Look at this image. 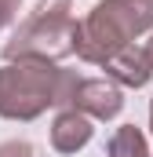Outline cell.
I'll return each mask as SVG.
<instances>
[{"mask_svg":"<svg viewBox=\"0 0 153 157\" xmlns=\"http://www.w3.org/2000/svg\"><path fill=\"white\" fill-rule=\"evenodd\" d=\"M153 26V0H102L76 29V55L84 62L106 66L120 48Z\"/></svg>","mask_w":153,"mask_h":157,"instance_id":"obj_2","label":"cell"},{"mask_svg":"<svg viewBox=\"0 0 153 157\" xmlns=\"http://www.w3.org/2000/svg\"><path fill=\"white\" fill-rule=\"evenodd\" d=\"M91 135H95L91 117L80 113V110H62V113L55 117V124H51V146H55L58 154H76V150H84V146L91 143Z\"/></svg>","mask_w":153,"mask_h":157,"instance_id":"obj_6","label":"cell"},{"mask_svg":"<svg viewBox=\"0 0 153 157\" xmlns=\"http://www.w3.org/2000/svg\"><path fill=\"white\" fill-rule=\"evenodd\" d=\"M18 4H22V0H0V29H4V26H7V22L15 18Z\"/></svg>","mask_w":153,"mask_h":157,"instance_id":"obj_9","label":"cell"},{"mask_svg":"<svg viewBox=\"0 0 153 157\" xmlns=\"http://www.w3.org/2000/svg\"><path fill=\"white\" fill-rule=\"evenodd\" d=\"M106 77L124 84V88H146L150 77H153V59L146 55V48L128 44V48H120L113 59L106 62Z\"/></svg>","mask_w":153,"mask_h":157,"instance_id":"obj_5","label":"cell"},{"mask_svg":"<svg viewBox=\"0 0 153 157\" xmlns=\"http://www.w3.org/2000/svg\"><path fill=\"white\" fill-rule=\"evenodd\" d=\"M76 29H80V22L69 15V0H40L37 11L4 44V62H15V59L55 62V59L76 51Z\"/></svg>","mask_w":153,"mask_h":157,"instance_id":"obj_3","label":"cell"},{"mask_svg":"<svg viewBox=\"0 0 153 157\" xmlns=\"http://www.w3.org/2000/svg\"><path fill=\"white\" fill-rule=\"evenodd\" d=\"M73 110L88 113L91 121H113L124 110V91L106 77H88V80H80V88H76Z\"/></svg>","mask_w":153,"mask_h":157,"instance_id":"obj_4","label":"cell"},{"mask_svg":"<svg viewBox=\"0 0 153 157\" xmlns=\"http://www.w3.org/2000/svg\"><path fill=\"white\" fill-rule=\"evenodd\" d=\"M150 124H153V99H150Z\"/></svg>","mask_w":153,"mask_h":157,"instance_id":"obj_11","label":"cell"},{"mask_svg":"<svg viewBox=\"0 0 153 157\" xmlns=\"http://www.w3.org/2000/svg\"><path fill=\"white\" fill-rule=\"evenodd\" d=\"M146 55H150V59H153V37L146 40Z\"/></svg>","mask_w":153,"mask_h":157,"instance_id":"obj_10","label":"cell"},{"mask_svg":"<svg viewBox=\"0 0 153 157\" xmlns=\"http://www.w3.org/2000/svg\"><path fill=\"white\" fill-rule=\"evenodd\" d=\"M106 157H150V143L135 124H120L113 132V139H110Z\"/></svg>","mask_w":153,"mask_h":157,"instance_id":"obj_7","label":"cell"},{"mask_svg":"<svg viewBox=\"0 0 153 157\" xmlns=\"http://www.w3.org/2000/svg\"><path fill=\"white\" fill-rule=\"evenodd\" d=\"M80 77L73 70H58L44 59H15L0 66V117L33 121L47 106L73 110Z\"/></svg>","mask_w":153,"mask_h":157,"instance_id":"obj_1","label":"cell"},{"mask_svg":"<svg viewBox=\"0 0 153 157\" xmlns=\"http://www.w3.org/2000/svg\"><path fill=\"white\" fill-rule=\"evenodd\" d=\"M0 157H37V150H33L29 143L11 139V143H4V146H0Z\"/></svg>","mask_w":153,"mask_h":157,"instance_id":"obj_8","label":"cell"}]
</instances>
